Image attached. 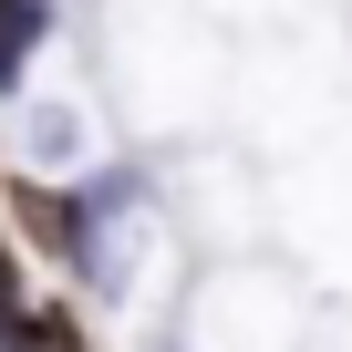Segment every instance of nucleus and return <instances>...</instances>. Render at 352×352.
Here are the masks:
<instances>
[{"label":"nucleus","mask_w":352,"mask_h":352,"mask_svg":"<svg viewBox=\"0 0 352 352\" xmlns=\"http://www.w3.org/2000/svg\"><path fill=\"white\" fill-rule=\"evenodd\" d=\"M42 21H52V0H0V83H21V63H32Z\"/></svg>","instance_id":"1"},{"label":"nucleus","mask_w":352,"mask_h":352,"mask_svg":"<svg viewBox=\"0 0 352 352\" xmlns=\"http://www.w3.org/2000/svg\"><path fill=\"white\" fill-rule=\"evenodd\" d=\"M21 311V270H11V249H0V321Z\"/></svg>","instance_id":"2"}]
</instances>
